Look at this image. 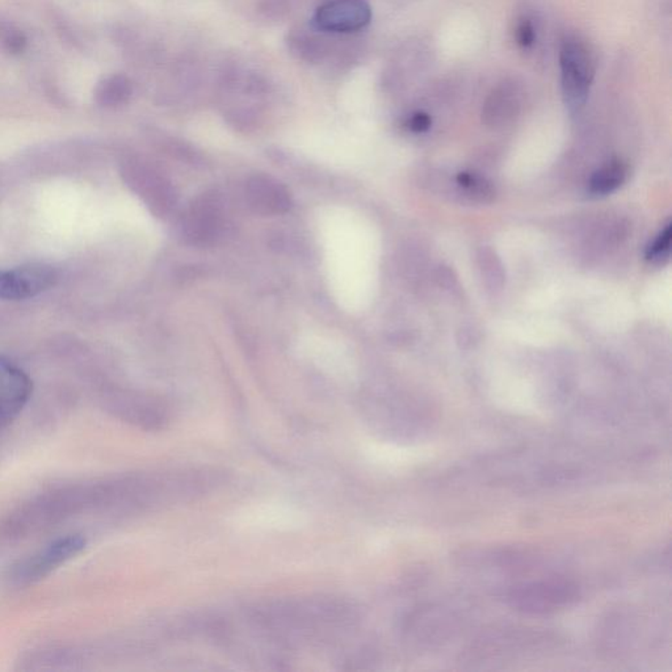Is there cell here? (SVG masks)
Returning a JSON list of instances; mask_svg holds the SVG:
<instances>
[{"label": "cell", "mask_w": 672, "mask_h": 672, "mask_svg": "<svg viewBox=\"0 0 672 672\" xmlns=\"http://www.w3.org/2000/svg\"><path fill=\"white\" fill-rule=\"evenodd\" d=\"M56 270L46 265H28L0 271V300L20 301L36 297L56 284Z\"/></svg>", "instance_id": "5"}, {"label": "cell", "mask_w": 672, "mask_h": 672, "mask_svg": "<svg viewBox=\"0 0 672 672\" xmlns=\"http://www.w3.org/2000/svg\"><path fill=\"white\" fill-rule=\"evenodd\" d=\"M431 117L424 112H418V114L413 115L408 120L407 125L410 130L414 133H424L431 128Z\"/></svg>", "instance_id": "16"}, {"label": "cell", "mask_w": 672, "mask_h": 672, "mask_svg": "<svg viewBox=\"0 0 672 672\" xmlns=\"http://www.w3.org/2000/svg\"><path fill=\"white\" fill-rule=\"evenodd\" d=\"M536 40V31L534 24L529 20H523L517 28V41L523 48H529L534 45Z\"/></svg>", "instance_id": "15"}, {"label": "cell", "mask_w": 672, "mask_h": 672, "mask_svg": "<svg viewBox=\"0 0 672 672\" xmlns=\"http://www.w3.org/2000/svg\"><path fill=\"white\" fill-rule=\"evenodd\" d=\"M90 662V652L75 644H51L33 647L19 660L23 671L83 670Z\"/></svg>", "instance_id": "6"}, {"label": "cell", "mask_w": 672, "mask_h": 672, "mask_svg": "<svg viewBox=\"0 0 672 672\" xmlns=\"http://www.w3.org/2000/svg\"><path fill=\"white\" fill-rule=\"evenodd\" d=\"M559 66L565 104L572 112L581 111L594 82V57L581 41L567 38L562 43Z\"/></svg>", "instance_id": "3"}, {"label": "cell", "mask_w": 672, "mask_h": 672, "mask_svg": "<svg viewBox=\"0 0 672 672\" xmlns=\"http://www.w3.org/2000/svg\"><path fill=\"white\" fill-rule=\"evenodd\" d=\"M32 393L31 377L15 363L0 356V431L19 418Z\"/></svg>", "instance_id": "4"}, {"label": "cell", "mask_w": 672, "mask_h": 672, "mask_svg": "<svg viewBox=\"0 0 672 672\" xmlns=\"http://www.w3.org/2000/svg\"><path fill=\"white\" fill-rule=\"evenodd\" d=\"M87 547L83 534L57 537L40 549L11 562L2 573V583L12 591L27 589L61 569Z\"/></svg>", "instance_id": "2"}, {"label": "cell", "mask_w": 672, "mask_h": 672, "mask_svg": "<svg viewBox=\"0 0 672 672\" xmlns=\"http://www.w3.org/2000/svg\"><path fill=\"white\" fill-rule=\"evenodd\" d=\"M109 506L111 478L56 485L13 507L0 523V534L5 539H27L83 514H108Z\"/></svg>", "instance_id": "1"}, {"label": "cell", "mask_w": 672, "mask_h": 672, "mask_svg": "<svg viewBox=\"0 0 672 672\" xmlns=\"http://www.w3.org/2000/svg\"><path fill=\"white\" fill-rule=\"evenodd\" d=\"M456 184L461 194L479 204H489L495 199V188L489 180L474 172H460Z\"/></svg>", "instance_id": "12"}, {"label": "cell", "mask_w": 672, "mask_h": 672, "mask_svg": "<svg viewBox=\"0 0 672 672\" xmlns=\"http://www.w3.org/2000/svg\"><path fill=\"white\" fill-rule=\"evenodd\" d=\"M629 170L622 162L614 161L597 170L589 180V192L595 196H607L627 182Z\"/></svg>", "instance_id": "10"}, {"label": "cell", "mask_w": 672, "mask_h": 672, "mask_svg": "<svg viewBox=\"0 0 672 672\" xmlns=\"http://www.w3.org/2000/svg\"><path fill=\"white\" fill-rule=\"evenodd\" d=\"M372 19L366 0H333L318 8L314 23L322 31L350 33L363 29Z\"/></svg>", "instance_id": "7"}, {"label": "cell", "mask_w": 672, "mask_h": 672, "mask_svg": "<svg viewBox=\"0 0 672 672\" xmlns=\"http://www.w3.org/2000/svg\"><path fill=\"white\" fill-rule=\"evenodd\" d=\"M479 273L484 280L485 287L491 292H498L506 282L503 263L490 247H482L477 255Z\"/></svg>", "instance_id": "11"}, {"label": "cell", "mask_w": 672, "mask_h": 672, "mask_svg": "<svg viewBox=\"0 0 672 672\" xmlns=\"http://www.w3.org/2000/svg\"><path fill=\"white\" fill-rule=\"evenodd\" d=\"M672 240V225H666L665 229L652 241V245L647 247L646 259L652 265H663L670 259Z\"/></svg>", "instance_id": "14"}, {"label": "cell", "mask_w": 672, "mask_h": 672, "mask_svg": "<svg viewBox=\"0 0 672 672\" xmlns=\"http://www.w3.org/2000/svg\"><path fill=\"white\" fill-rule=\"evenodd\" d=\"M574 589L559 581L532 584L512 594L511 600L524 611L549 612L567 605L574 599Z\"/></svg>", "instance_id": "8"}, {"label": "cell", "mask_w": 672, "mask_h": 672, "mask_svg": "<svg viewBox=\"0 0 672 672\" xmlns=\"http://www.w3.org/2000/svg\"><path fill=\"white\" fill-rule=\"evenodd\" d=\"M251 207L260 213H281L290 207L289 194L271 178L257 177L249 184Z\"/></svg>", "instance_id": "9"}, {"label": "cell", "mask_w": 672, "mask_h": 672, "mask_svg": "<svg viewBox=\"0 0 672 672\" xmlns=\"http://www.w3.org/2000/svg\"><path fill=\"white\" fill-rule=\"evenodd\" d=\"M515 100L514 93L509 91V89H501L499 91L493 93L486 106H485L484 119L490 125H498L507 122L510 117L514 116Z\"/></svg>", "instance_id": "13"}]
</instances>
